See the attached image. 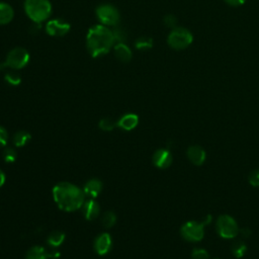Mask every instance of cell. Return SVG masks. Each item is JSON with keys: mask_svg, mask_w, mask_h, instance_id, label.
Wrapping results in <instances>:
<instances>
[{"mask_svg": "<svg viewBox=\"0 0 259 259\" xmlns=\"http://www.w3.org/2000/svg\"><path fill=\"white\" fill-rule=\"evenodd\" d=\"M194 41L192 32L184 28H174L169 33L167 43L174 50H184Z\"/></svg>", "mask_w": 259, "mask_h": 259, "instance_id": "obj_5", "label": "cell"}, {"mask_svg": "<svg viewBox=\"0 0 259 259\" xmlns=\"http://www.w3.org/2000/svg\"><path fill=\"white\" fill-rule=\"evenodd\" d=\"M217 259H218V258H217Z\"/></svg>", "mask_w": 259, "mask_h": 259, "instance_id": "obj_34", "label": "cell"}, {"mask_svg": "<svg viewBox=\"0 0 259 259\" xmlns=\"http://www.w3.org/2000/svg\"><path fill=\"white\" fill-rule=\"evenodd\" d=\"M60 252L49 253L42 246H33L27 252L26 259H48V258H58L60 256Z\"/></svg>", "mask_w": 259, "mask_h": 259, "instance_id": "obj_12", "label": "cell"}, {"mask_svg": "<svg viewBox=\"0 0 259 259\" xmlns=\"http://www.w3.org/2000/svg\"><path fill=\"white\" fill-rule=\"evenodd\" d=\"M217 230L220 236L225 239L235 238L239 233V227L235 221L229 215H222L217 221Z\"/></svg>", "mask_w": 259, "mask_h": 259, "instance_id": "obj_7", "label": "cell"}, {"mask_svg": "<svg viewBox=\"0 0 259 259\" xmlns=\"http://www.w3.org/2000/svg\"><path fill=\"white\" fill-rule=\"evenodd\" d=\"M113 50L116 58L123 62H129L131 61L133 57L132 50L130 49V47L126 45L125 43H116L113 46Z\"/></svg>", "mask_w": 259, "mask_h": 259, "instance_id": "obj_14", "label": "cell"}, {"mask_svg": "<svg viewBox=\"0 0 259 259\" xmlns=\"http://www.w3.org/2000/svg\"><path fill=\"white\" fill-rule=\"evenodd\" d=\"M225 2L231 6H240L244 4L245 0H225Z\"/></svg>", "mask_w": 259, "mask_h": 259, "instance_id": "obj_32", "label": "cell"}, {"mask_svg": "<svg viewBox=\"0 0 259 259\" xmlns=\"http://www.w3.org/2000/svg\"><path fill=\"white\" fill-rule=\"evenodd\" d=\"M186 154L190 161L196 166H201L202 164H204L206 157H207L205 150L202 147L196 146V145L188 148Z\"/></svg>", "mask_w": 259, "mask_h": 259, "instance_id": "obj_13", "label": "cell"}, {"mask_svg": "<svg viewBox=\"0 0 259 259\" xmlns=\"http://www.w3.org/2000/svg\"><path fill=\"white\" fill-rule=\"evenodd\" d=\"M153 163H154V165L158 168H168L172 163L171 153L166 149L157 150L154 153V155H153Z\"/></svg>", "mask_w": 259, "mask_h": 259, "instance_id": "obj_10", "label": "cell"}, {"mask_svg": "<svg viewBox=\"0 0 259 259\" xmlns=\"http://www.w3.org/2000/svg\"><path fill=\"white\" fill-rule=\"evenodd\" d=\"M114 44L113 31L107 26L97 25L89 29L86 36V47L92 58L108 54Z\"/></svg>", "mask_w": 259, "mask_h": 259, "instance_id": "obj_2", "label": "cell"}, {"mask_svg": "<svg viewBox=\"0 0 259 259\" xmlns=\"http://www.w3.org/2000/svg\"><path fill=\"white\" fill-rule=\"evenodd\" d=\"M4 79L6 80L7 83H9L10 85H14V86H16V85L20 84V82H21V77L16 72H8V73H6L5 76H4Z\"/></svg>", "mask_w": 259, "mask_h": 259, "instance_id": "obj_24", "label": "cell"}, {"mask_svg": "<svg viewBox=\"0 0 259 259\" xmlns=\"http://www.w3.org/2000/svg\"><path fill=\"white\" fill-rule=\"evenodd\" d=\"M116 222V216L113 211H107L102 217V224L105 228H112Z\"/></svg>", "mask_w": 259, "mask_h": 259, "instance_id": "obj_23", "label": "cell"}, {"mask_svg": "<svg viewBox=\"0 0 259 259\" xmlns=\"http://www.w3.org/2000/svg\"><path fill=\"white\" fill-rule=\"evenodd\" d=\"M249 183L252 186H259V168L253 170L249 175Z\"/></svg>", "mask_w": 259, "mask_h": 259, "instance_id": "obj_29", "label": "cell"}, {"mask_svg": "<svg viewBox=\"0 0 259 259\" xmlns=\"http://www.w3.org/2000/svg\"><path fill=\"white\" fill-rule=\"evenodd\" d=\"M193 259H208L209 253L205 249H194L192 253Z\"/></svg>", "mask_w": 259, "mask_h": 259, "instance_id": "obj_28", "label": "cell"}, {"mask_svg": "<svg viewBox=\"0 0 259 259\" xmlns=\"http://www.w3.org/2000/svg\"><path fill=\"white\" fill-rule=\"evenodd\" d=\"M164 23H165V26L168 28H175L176 23H178V18L172 15H168L164 17Z\"/></svg>", "mask_w": 259, "mask_h": 259, "instance_id": "obj_30", "label": "cell"}, {"mask_svg": "<svg viewBox=\"0 0 259 259\" xmlns=\"http://www.w3.org/2000/svg\"><path fill=\"white\" fill-rule=\"evenodd\" d=\"M53 196L59 209L65 211H74L85 203L84 192L70 182L56 184L53 188Z\"/></svg>", "mask_w": 259, "mask_h": 259, "instance_id": "obj_1", "label": "cell"}, {"mask_svg": "<svg viewBox=\"0 0 259 259\" xmlns=\"http://www.w3.org/2000/svg\"><path fill=\"white\" fill-rule=\"evenodd\" d=\"M82 210H83V214L84 217L88 220V221H92L94 219H97L99 215V206L98 204L93 201V199H89V201L85 202L82 206Z\"/></svg>", "mask_w": 259, "mask_h": 259, "instance_id": "obj_16", "label": "cell"}, {"mask_svg": "<svg viewBox=\"0 0 259 259\" xmlns=\"http://www.w3.org/2000/svg\"><path fill=\"white\" fill-rule=\"evenodd\" d=\"M139 123V116L135 113H127L125 115H123L120 121L116 123V126L126 130V131H131L134 128L137 127Z\"/></svg>", "mask_w": 259, "mask_h": 259, "instance_id": "obj_15", "label": "cell"}, {"mask_svg": "<svg viewBox=\"0 0 259 259\" xmlns=\"http://www.w3.org/2000/svg\"><path fill=\"white\" fill-rule=\"evenodd\" d=\"M8 140V134L7 131L0 126V146H5Z\"/></svg>", "mask_w": 259, "mask_h": 259, "instance_id": "obj_31", "label": "cell"}, {"mask_svg": "<svg viewBox=\"0 0 259 259\" xmlns=\"http://www.w3.org/2000/svg\"><path fill=\"white\" fill-rule=\"evenodd\" d=\"M112 237L109 233H102L94 241V249L99 255L107 254L112 248Z\"/></svg>", "mask_w": 259, "mask_h": 259, "instance_id": "obj_11", "label": "cell"}, {"mask_svg": "<svg viewBox=\"0 0 259 259\" xmlns=\"http://www.w3.org/2000/svg\"><path fill=\"white\" fill-rule=\"evenodd\" d=\"M3 159L7 162V163H13L16 161V152L13 149L7 148L3 151Z\"/></svg>", "mask_w": 259, "mask_h": 259, "instance_id": "obj_27", "label": "cell"}, {"mask_svg": "<svg viewBox=\"0 0 259 259\" xmlns=\"http://www.w3.org/2000/svg\"><path fill=\"white\" fill-rule=\"evenodd\" d=\"M5 182V174L2 170H0V187H1Z\"/></svg>", "mask_w": 259, "mask_h": 259, "instance_id": "obj_33", "label": "cell"}, {"mask_svg": "<svg viewBox=\"0 0 259 259\" xmlns=\"http://www.w3.org/2000/svg\"><path fill=\"white\" fill-rule=\"evenodd\" d=\"M71 29L70 23L64 19H51L46 25V32L51 37H63L67 34Z\"/></svg>", "mask_w": 259, "mask_h": 259, "instance_id": "obj_9", "label": "cell"}, {"mask_svg": "<svg viewBox=\"0 0 259 259\" xmlns=\"http://www.w3.org/2000/svg\"><path fill=\"white\" fill-rule=\"evenodd\" d=\"M32 136L29 132L27 131H18L16 133L15 137H14V141H15V144L17 147H22L25 146L28 142H30Z\"/></svg>", "mask_w": 259, "mask_h": 259, "instance_id": "obj_20", "label": "cell"}, {"mask_svg": "<svg viewBox=\"0 0 259 259\" xmlns=\"http://www.w3.org/2000/svg\"><path fill=\"white\" fill-rule=\"evenodd\" d=\"M65 240V234L59 231H55L49 235L48 239H47V242L52 247H59Z\"/></svg>", "mask_w": 259, "mask_h": 259, "instance_id": "obj_19", "label": "cell"}, {"mask_svg": "<svg viewBox=\"0 0 259 259\" xmlns=\"http://www.w3.org/2000/svg\"><path fill=\"white\" fill-rule=\"evenodd\" d=\"M101 190H102L101 181L97 178H93L86 182L83 188V192L87 196L91 198H96L99 195V194L101 193Z\"/></svg>", "mask_w": 259, "mask_h": 259, "instance_id": "obj_17", "label": "cell"}, {"mask_svg": "<svg viewBox=\"0 0 259 259\" xmlns=\"http://www.w3.org/2000/svg\"><path fill=\"white\" fill-rule=\"evenodd\" d=\"M25 11L32 22L42 23L52 15V4L49 0H26Z\"/></svg>", "mask_w": 259, "mask_h": 259, "instance_id": "obj_3", "label": "cell"}, {"mask_svg": "<svg viewBox=\"0 0 259 259\" xmlns=\"http://www.w3.org/2000/svg\"><path fill=\"white\" fill-rule=\"evenodd\" d=\"M246 251H247V247H246L245 243H243L242 241H237L233 245L232 252H233L235 257H237V258L243 257L245 255Z\"/></svg>", "mask_w": 259, "mask_h": 259, "instance_id": "obj_22", "label": "cell"}, {"mask_svg": "<svg viewBox=\"0 0 259 259\" xmlns=\"http://www.w3.org/2000/svg\"><path fill=\"white\" fill-rule=\"evenodd\" d=\"M98 126L101 130H103V131H112V130H113V128L116 126V124L112 119L104 117V119L99 121Z\"/></svg>", "mask_w": 259, "mask_h": 259, "instance_id": "obj_25", "label": "cell"}, {"mask_svg": "<svg viewBox=\"0 0 259 259\" xmlns=\"http://www.w3.org/2000/svg\"><path fill=\"white\" fill-rule=\"evenodd\" d=\"M97 16L101 25L114 27L120 22L121 15L117 8L112 4H101L97 8Z\"/></svg>", "mask_w": 259, "mask_h": 259, "instance_id": "obj_6", "label": "cell"}, {"mask_svg": "<svg viewBox=\"0 0 259 259\" xmlns=\"http://www.w3.org/2000/svg\"><path fill=\"white\" fill-rule=\"evenodd\" d=\"M181 236L190 242H198L205 236L204 224L196 222H187L180 229Z\"/></svg>", "mask_w": 259, "mask_h": 259, "instance_id": "obj_8", "label": "cell"}, {"mask_svg": "<svg viewBox=\"0 0 259 259\" xmlns=\"http://www.w3.org/2000/svg\"><path fill=\"white\" fill-rule=\"evenodd\" d=\"M136 49L140 51H148L153 48V40L148 37H141L135 43Z\"/></svg>", "mask_w": 259, "mask_h": 259, "instance_id": "obj_21", "label": "cell"}, {"mask_svg": "<svg viewBox=\"0 0 259 259\" xmlns=\"http://www.w3.org/2000/svg\"><path fill=\"white\" fill-rule=\"evenodd\" d=\"M113 38H114L115 43H124L125 40L127 39L126 32L121 28H115L113 31Z\"/></svg>", "mask_w": 259, "mask_h": 259, "instance_id": "obj_26", "label": "cell"}, {"mask_svg": "<svg viewBox=\"0 0 259 259\" xmlns=\"http://www.w3.org/2000/svg\"><path fill=\"white\" fill-rule=\"evenodd\" d=\"M15 10L8 3L0 2V26L7 25L14 19Z\"/></svg>", "mask_w": 259, "mask_h": 259, "instance_id": "obj_18", "label": "cell"}, {"mask_svg": "<svg viewBox=\"0 0 259 259\" xmlns=\"http://www.w3.org/2000/svg\"><path fill=\"white\" fill-rule=\"evenodd\" d=\"M30 62V53L25 49L17 47L11 50L6 57L5 62H3L1 65V69L10 68L14 70H19L25 68Z\"/></svg>", "mask_w": 259, "mask_h": 259, "instance_id": "obj_4", "label": "cell"}]
</instances>
